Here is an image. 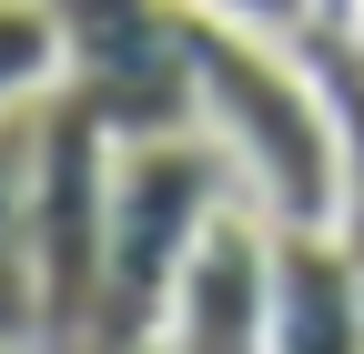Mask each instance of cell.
Masks as SVG:
<instances>
[{"label":"cell","instance_id":"cell-12","mask_svg":"<svg viewBox=\"0 0 364 354\" xmlns=\"http://www.w3.org/2000/svg\"><path fill=\"white\" fill-rule=\"evenodd\" d=\"M354 253H364V233H354Z\"/></svg>","mask_w":364,"mask_h":354},{"label":"cell","instance_id":"cell-10","mask_svg":"<svg viewBox=\"0 0 364 354\" xmlns=\"http://www.w3.org/2000/svg\"><path fill=\"white\" fill-rule=\"evenodd\" d=\"M354 11H364V0H324V21H354Z\"/></svg>","mask_w":364,"mask_h":354},{"label":"cell","instance_id":"cell-4","mask_svg":"<svg viewBox=\"0 0 364 354\" xmlns=\"http://www.w3.org/2000/svg\"><path fill=\"white\" fill-rule=\"evenodd\" d=\"M112 152L122 142L51 81L41 152H31V253H41L51 344H91V304H102V263H112Z\"/></svg>","mask_w":364,"mask_h":354},{"label":"cell","instance_id":"cell-11","mask_svg":"<svg viewBox=\"0 0 364 354\" xmlns=\"http://www.w3.org/2000/svg\"><path fill=\"white\" fill-rule=\"evenodd\" d=\"M354 41H364V11H354Z\"/></svg>","mask_w":364,"mask_h":354},{"label":"cell","instance_id":"cell-9","mask_svg":"<svg viewBox=\"0 0 364 354\" xmlns=\"http://www.w3.org/2000/svg\"><path fill=\"white\" fill-rule=\"evenodd\" d=\"M203 11H233V21H253V31H284V41H304L314 21H324V0H203Z\"/></svg>","mask_w":364,"mask_h":354},{"label":"cell","instance_id":"cell-8","mask_svg":"<svg viewBox=\"0 0 364 354\" xmlns=\"http://www.w3.org/2000/svg\"><path fill=\"white\" fill-rule=\"evenodd\" d=\"M61 81V21L51 0H0V112L41 102Z\"/></svg>","mask_w":364,"mask_h":354},{"label":"cell","instance_id":"cell-1","mask_svg":"<svg viewBox=\"0 0 364 354\" xmlns=\"http://www.w3.org/2000/svg\"><path fill=\"white\" fill-rule=\"evenodd\" d=\"M182 41H193V81H203V122L213 142L243 162L253 203L273 223H344L354 213V172H344V112L324 92L304 41L253 31L233 11L182 0Z\"/></svg>","mask_w":364,"mask_h":354},{"label":"cell","instance_id":"cell-3","mask_svg":"<svg viewBox=\"0 0 364 354\" xmlns=\"http://www.w3.org/2000/svg\"><path fill=\"white\" fill-rule=\"evenodd\" d=\"M61 21V92L112 132H193L203 122V81H193V41H182V0H51Z\"/></svg>","mask_w":364,"mask_h":354},{"label":"cell","instance_id":"cell-7","mask_svg":"<svg viewBox=\"0 0 364 354\" xmlns=\"http://www.w3.org/2000/svg\"><path fill=\"white\" fill-rule=\"evenodd\" d=\"M31 152H41V102L0 112V344H51L41 253H31Z\"/></svg>","mask_w":364,"mask_h":354},{"label":"cell","instance_id":"cell-2","mask_svg":"<svg viewBox=\"0 0 364 354\" xmlns=\"http://www.w3.org/2000/svg\"><path fill=\"white\" fill-rule=\"evenodd\" d=\"M213 203H223V162L193 132H142L112 152V263L91 304V344H162L172 274L213 223Z\"/></svg>","mask_w":364,"mask_h":354},{"label":"cell","instance_id":"cell-6","mask_svg":"<svg viewBox=\"0 0 364 354\" xmlns=\"http://www.w3.org/2000/svg\"><path fill=\"white\" fill-rule=\"evenodd\" d=\"M273 344L284 354L364 344V253L344 223H273Z\"/></svg>","mask_w":364,"mask_h":354},{"label":"cell","instance_id":"cell-5","mask_svg":"<svg viewBox=\"0 0 364 354\" xmlns=\"http://www.w3.org/2000/svg\"><path fill=\"white\" fill-rule=\"evenodd\" d=\"M162 344H193V354H253L273 344V213L263 203H213V223L193 233L172 274V314Z\"/></svg>","mask_w":364,"mask_h":354}]
</instances>
